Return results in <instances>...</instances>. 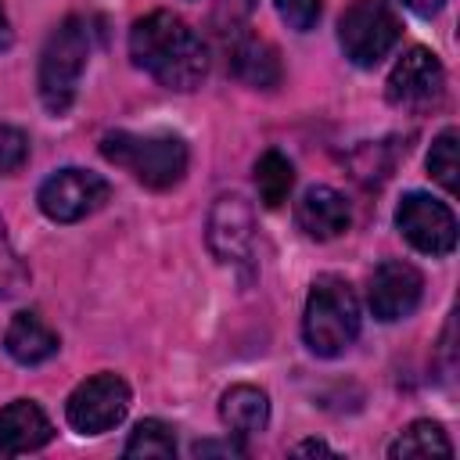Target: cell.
<instances>
[{
  "mask_svg": "<svg viewBox=\"0 0 460 460\" xmlns=\"http://www.w3.org/2000/svg\"><path fill=\"white\" fill-rule=\"evenodd\" d=\"M129 58L165 90L187 93L208 75V50L201 36L172 11H151L129 29Z\"/></svg>",
  "mask_w": 460,
  "mask_h": 460,
  "instance_id": "obj_1",
  "label": "cell"
},
{
  "mask_svg": "<svg viewBox=\"0 0 460 460\" xmlns=\"http://www.w3.org/2000/svg\"><path fill=\"white\" fill-rule=\"evenodd\" d=\"M101 155L126 169L137 183L151 187V190H169L183 180L187 172V144L176 133H129V129H115L101 137Z\"/></svg>",
  "mask_w": 460,
  "mask_h": 460,
  "instance_id": "obj_2",
  "label": "cell"
},
{
  "mask_svg": "<svg viewBox=\"0 0 460 460\" xmlns=\"http://www.w3.org/2000/svg\"><path fill=\"white\" fill-rule=\"evenodd\" d=\"M302 338L316 356H341L359 338V298L349 280L334 273L313 280L302 313Z\"/></svg>",
  "mask_w": 460,
  "mask_h": 460,
  "instance_id": "obj_3",
  "label": "cell"
},
{
  "mask_svg": "<svg viewBox=\"0 0 460 460\" xmlns=\"http://www.w3.org/2000/svg\"><path fill=\"white\" fill-rule=\"evenodd\" d=\"M90 58V29L83 18H65L43 43L40 54V101L50 115H65L79 93V79Z\"/></svg>",
  "mask_w": 460,
  "mask_h": 460,
  "instance_id": "obj_4",
  "label": "cell"
},
{
  "mask_svg": "<svg viewBox=\"0 0 460 460\" xmlns=\"http://www.w3.org/2000/svg\"><path fill=\"white\" fill-rule=\"evenodd\" d=\"M399 14L388 0H352L338 22V43L359 68H374L399 43Z\"/></svg>",
  "mask_w": 460,
  "mask_h": 460,
  "instance_id": "obj_5",
  "label": "cell"
},
{
  "mask_svg": "<svg viewBox=\"0 0 460 460\" xmlns=\"http://www.w3.org/2000/svg\"><path fill=\"white\" fill-rule=\"evenodd\" d=\"M111 187L101 172H90V169H58L54 176H47L40 183V212L54 223H79L86 219L90 212H97L104 201H108Z\"/></svg>",
  "mask_w": 460,
  "mask_h": 460,
  "instance_id": "obj_6",
  "label": "cell"
},
{
  "mask_svg": "<svg viewBox=\"0 0 460 460\" xmlns=\"http://www.w3.org/2000/svg\"><path fill=\"white\" fill-rule=\"evenodd\" d=\"M385 93H388V104H395L402 111H413V115L438 108L442 97H446L442 61L428 47H410L395 61V68H392V75L385 83Z\"/></svg>",
  "mask_w": 460,
  "mask_h": 460,
  "instance_id": "obj_7",
  "label": "cell"
},
{
  "mask_svg": "<svg viewBox=\"0 0 460 460\" xmlns=\"http://www.w3.org/2000/svg\"><path fill=\"white\" fill-rule=\"evenodd\" d=\"M129 413V385L119 374L86 377L65 402V417L79 435H101L122 424Z\"/></svg>",
  "mask_w": 460,
  "mask_h": 460,
  "instance_id": "obj_8",
  "label": "cell"
},
{
  "mask_svg": "<svg viewBox=\"0 0 460 460\" xmlns=\"http://www.w3.org/2000/svg\"><path fill=\"white\" fill-rule=\"evenodd\" d=\"M399 234L424 255H449L456 248V219L446 201L410 190L395 208Z\"/></svg>",
  "mask_w": 460,
  "mask_h": 460,
  "instance_id": "obj_9",
  "label": "cell"
},
{
  "mask_svg": "<svg viewBox=\"0 0 460 460\" xmlns=\"http://www.w3.org/2000/svg\"><path fill=\"white\" fill-rule=\"evenodd\" d=\"M420 295H424V277H420L417 266H410V262H402V259L381 262V266L370 273V284H367L370 313H374L377 320H385V323L410 316V313L420 305Z\"/></svg>",
  "mask_w": 460,
  "mask_h": 460,
  "instance_id": "obj_10",
  "label": "cell"
},
{
  "mask_svg": "<svg viewBox=\"0 0 460 460\" xmlns=\"http://www.w3.org/2000/svg\"><path fill=\"white\" fill-rule=\"evenodd\" d=\"M255 241V219L252 205L241 194H223L216 198L208 212V248L219 262H244L252 255Z\"/></svg>",
  "mask_w": 460,
  "mask_h": 460,
  "instance_id": "obj_11",
  "label": "cell"
},
{
  "mask_svg": "<svg viewBox=\"0 0 460 460\" xmlns=\"http://www.w3.org/2000/svg\"><path fill=\"white\" fill-rule=\"evenodd\" d=\"M54 438L50 417L32 399H14L0 410V456H22L43 449Z\"/></svg>",
  "mask_w": 460,
  "mask_h": 460,
  "instance_id": "obj_12",
  "label": "cell"
},
{
  "mask_svg": "<svg viewBox=\"0 0 460 460\" xmlns=\"http://www.w3.org/2000/svg\"><path fill=\"white\" fill-rule=\"evenodd\" d=\"M295 216H298V226H302L313 241H331V237L345 234V230H349V219H352L349 201H345L334 187H323V183L309 187V190L298 198Z\"/></svg>",
  "mask_w": 460,
  "mask_h": 460,
  "instance_id": "obj_13",
  "label": "cell"
},
{
  "mask_svg": "<svg viewBox=\"0 0 460 460\" xmlns=\"http://www.w3.org/2000/svg\"><path fill=\"white\" fill-rule=\"evenodd\" d=\"M230 72L255 86V90H270L280 83V58L277 50L255 36V32H244V29H234V40H230Z\"/></svg>",
  "mask_w": 460,
  "mask_h": 460,
  "instance_id": "obj_14",
  "label": "cell"
},
{
  "mask_svg": "<svg viewBox=\"0 0 460 460\" xmlns=\"http://www.w3.org/2000/svg\"><path fill=\"white\" fill-rule=\"evenodd\" d=\"M4 349L14 363L36 367V363H47L61 349V341L40 313H14V320L4 331Z\"/></svg>",
  "mask_w": 460,
  "mask_h": 460,
  "instance_id": "obj_15",
  "label": "cell"
},
{
  "mask_svg": "<svg viewBox=\"0 0 460 460\" xmlns=\"http://www.w3.org/2000/svg\"><path fill=\"white\" fill-rule=\"evenodd\" d=\"M219 420L230 428V435H259L270 424V395L255 385H234L219 399Z\"/></svg>",
  "mask_w": 460,
  "mask_h": 460,
  "instance_id": "obj_16",
  "label": "cell"
},
{
  "mask_svg": "<svg viewBox=\"0 0 460 460\" xmlns=\"http://www.w3.org/2000/svg\"><path fill=\"white\" fill-rule=\"evenodd\" d=\"M255 187L266 208H280L295 187V165L280 151H262L255 162Z\"/></svg>",
  "mask_w": 460,
  "mask_h": 460,
  "instance_id": "obj_17",
  "label": "cell"
},
{
  "mask_svg": "<svg viewBox=\"0 0 460 460\" xmlns=\"http://www.w3.org/2000/svg\"><path fill=\"white\" fill-rule=\"evenodd\" d=\"M388 456L392 460H399V456H453V442L446 438L442 424H435V420H413L388 446Z\"/></svg>",
  "mask_w": 460,
  "mask_h": 460,
  "instance_id": "obj_18",
  "label": "cell"
},
{
  "mask_svg": "<svg viewBox=\"0 0 460 460\" xmlns=\"http://www.w3.org/2000/svg\"><path fill=\"white\" fill-rule=\"evenodd\" d=\"M122 453L129 460H172L176 456V435H172V428L165 420L147 417V420H140L133 428V435H129Z\"/></svg>",
  "mask_w": 460,
  "mask_h": 460,
  "instance_id": "obj_19",
  "label": "cell"
},
{
  "mask_svg": "<svg viewBox=\"0 0 460 460\" xmlns=\"http://www.w3.org/2000/svg\"><path fill=\"white\" fill-rule=\"evenodd\" d=\"M456 140H460V133L449 126V129H442L435 137V144L428 151V172L449 194H456V172H460V165H456Z\"/></svg>",
  "mask_w": 460,
  "mask_h": 460,
  "instance_id": "obj_20",
  "label": "cell"
},
{
  "mask_svg": "<svg viewBox=\"0 0 460 460\" xmlns=\"http://www.w3.org/2000/svg\"><path fill=\"white\" fill-rule=\"evenodd\" d=\"M29 158V137L18 126H0V176L18 172Z\"/></svg>",
  "mask_w": 460,
  "mask_h": 460,
  "instance_id": "obj_21",
  "label": "cell"
},
{
  "mask_svg": "<svg viewBox=\"0 0 460 460\" xmlns=\"http://www.w3.org/2000/svg\"><path fill=\"white\" fill-rule=\"evenodd\" d=\"M25 280H29V273H25V266L18 262V255H14L11 241H7V230H4V223H0V298L22 291Z\"/></svg>",
  "mask_w": 460,
  "mask_h": 460,
  "instance_id": "obj_22",
  "label": "cell"
},
{
  "mask_svg": "<svg viewBox=\"0 0 460 460\" xmlns=\"http://www.w3.org/2000/svg\"><path fill=\"white\" fill-rule=\"evenodd\" d=\"M273 4H277V14L295 32H309L320 22V0H273Z\"/></svg>",
  "mask_w": 460,
  "mask_h": 460,
  "instance_id": "obj_23",
  "label": "cell"
},
{
  "mask_svg": "<svg viewBox=\"0 0 460 460\" xmlns=\"http://www.w3.org/2000/svg\"><path fill=\"white\" fill-rule=\"evenodd\" d=\"M255 4L259 0H219V18H230L226 29H234V25H241L255 11Z\"/></svg>",
  "mask_w": 460,
  "mask_h": 460,
  "instance_id": "obj_24",
  "label": "cell"
},
{
  "mask_svg": "<svg viewBox=\"0 0 460 460\" xmlns=\"http://www.w3.org/2000/svg\"><path fill=\"white\" fill-rule=\"evenodd\" d=\"M212 453H219V456H244V446H237V442H198L194 446V456H212Z\"/></svg>",
  "mask_w": 460,
  "mask_h": 460,
  "instance_id": "obj_25",
  "label": "cell"
},
{
  "mask_svg": "<svg viewBox=\"0 0 460 460\" xmlns=\"http://www.w3.org/2000/svg\"><path fill=\"white\" fill-rule=\"evenodd\" d=\"M402 4H406L410 11H417L420 18H431V14H438V11H442V4H446V0H402Z\"/></svg>",
  "mask_w": 460,
  "mask_h": 460,
  "instance_id": "obj_26",
  "label": "cell"
},
{
  "mask_svg": "<svg viewBox=\"0 0 460 460\" xmlns=\"http://www.w3.org/2000/svg\"><path fill=\"white\" fill-rule=\"evenodd\" d=\"M291 453H334L327 442H316V438H309V442H298Z\"/></svg>",
  "mask_w": 460,
  "mask_h": 460,
  "instance_id": "obj_27",
  "label": "cell"
},
{
  "mask_svg": "<svg viewBox=\"0 0 460 460\" xmlns=\"http://www.w3.org/2000/svg\"><path fill=\"white\" fill-rule=\"evenodd\" d=\"M7 40V14H4V7H0V43Z\"/></svg>",
  "mask_w": 460,
  "mask_h": 460,
  "instance_id": "obj_28",
  "label": "cell"
}]
</instances>
